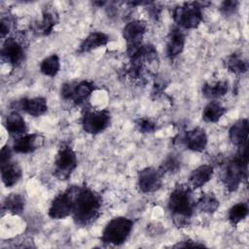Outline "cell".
<instances>
[{
    "mask_svg": "<svg viewBox=\"0 0 249 249\" xmlns=\"http://www.w3.org/2000/svg\"><path fill=\"white\" fill-rule=\"evenodd\" d=\"M101 196L87 186H74L73 207L71 216L80 227L91 225L101 214Z\"/></svg>",
    "mask_w": 249,
    "mask_h": 249,
    "instance_id": "6da1fadb",
    "label": "cell"
},
{
    "mask_svg": "<svg viewBox=\"0 0 249 249\" xmlns=\"http://www.w3.org/2000/svg\"><path fill=\"white\" fill-rule=\"evenodd\" d=\"M167 209L173 224L177 228L188 227L196 209L193 189L185 184L175 186L168 196Z\"/></svg>",
    "mask_w": 249,
    "mask_h": 249,
    "instance_id": "7a4b0ae2",
    "label": "cell"
},
{
    "mask_svg": "<svg viewBox=\"0 0 249 249\" xmlns=\"http://www.w3.org/2000/svg\"><path fill=\"white\" fill-rule=\"evenodd\" d=\"M248 149L247 144L238 147L236 154L222 164L220 179L228 192L238 190L240 184L247 181L248 173Z\"/></svg>",
    "mask_w": 249,
    "mask_h": 249,
    "instance_id": "3957f363",
    "label": "cell"
},
{
    "mask_svg": "<svg viewBox=\"0 0 249 249\" xmlns=\"http://www.w3.org/2000/svg\"><path fill=\"white\" fill-rule=\"evenodd\" d=\"M134 222L127 217H115L110 220L101 233V241L106 245L120 246L129 237Z\"/></svg>",
    "mask_w": 249,
    "mask_h": 249,
    "instance_id": "277c9868",
    "label": "cell"
},
{
    "mask_svg": "<svg viewBox=\"0 0 249 249\" xmlns=\"http://www.w3.org/2000/svg\"><path fill=\"white\" fill-rule=\"evenodd\" d=\"M206 3L185 2L172 10V18L180 28L195 29L199 26L203 20L202 8Z\"/></svg>",
    "mask_w": 249,
    "mask_h": 249,
    "instance_id": "5b68a950",
    "label": "cell"
},
{
    "mask_svg": "<svg viewBox=\"0 0 249 249\" xmlns=\"http://www.w3.org/2000/svg\"><path fill=\"white\" fill-rule=\"evenodd\" d=\"M95 89L96 86L91 81H71L61 85L60 94L65 101L76 106H85Z\"/></svg>",
    "mask_w": 249,
    "mask_h": 249,
    "instance_id": "8992f818",
    "label": "cell"
},
{
    "mask_svg": "<svg viewBox=\"0 0 249 249\" xmlns=\"http://www.w3.org/2000/svg\"><path fill=\"white\" fill-rule=\"evenodd\" d=\"M54 176L61 181L69 179L78 165V159L72 147L63 142L60 144L54 159Z\"/></svg>",
    "mask_w": 249,
    "mask_h": 249,
    "instance_id": "52a82bcc",
    "label": "cell"
},
{
    "mask_svg": "<svg viewBox=\"0 0 249 249\" xmlns=\"http://www.w3.org/2000/svg\"><path fill=\"white\" fill-rule=\"evenodd\" d=\"M83 129L89 134H98L104 131L111 123V113L107 109H86L82 116Z\"/></svg>",
    "mask_w": 249,
    "mask_h": 249,
    "instance_id": "ba28073f",
    "label": "cell"
},
{
    "mask_svg": "<svg viewBox=\"0 0 249 249\" xmlns=\"http://www.w3.org/2000/svg\"><path fill=\"white\" fill-rule=\"evenodd\" d=\"M26 55V47L23 37L10 36L5 39L1 48V58L3 62L12 67L20 65Z\"/></svg>",
    "mask_w": 249,
    "mask_h": 249,
    "instance_id": "9c48e42d",
    "label": "cell"
},
{
    "mask_svg": "<svg viewBox=\"0 0 249 249\" xmlns=\"http://www.w3.org/2000/svg\"><path fill=\"white\" fill-rule=\"evenodd\" d=\"M73 196L74 186L68 187L65 191L57 195L53 199L49 207V217L54 220H61L67 218L68 216H71L73 207Z\"/></svg>",
    "mask_w": 249,
    "mask_h": 249,
    "instance_id": "30bf717a",
    "label": "cell"
},
{
    "mask_svg": "<svg viewBox=\"0 0 249 249\" xmlns=\"http://www.w3.org/2000/svg\"><path fill=\"white\" fill-rule=\"evenodd\" d=\"M162 173L159 168L145 167L138 171L137 186L140 192L150 194L160 189L162 184Z\"/></svg>",
    "mask_w": 249,
    "mask_h": 249,
    "instance_id": "8fae6325",
    "label": "cell"
},
{
    "mask_svg": "<svg viewBox=\"0 0 249 249\" xmlns=\"http://www.w3.org/2000/svg\"><path fill=\"white\" fill-rule=\"evenodd\" d=\"M58 20L59 18L56 10L52 6H47L43 9L41 19L34 21L30 28L37 36H48L52 33Z\"/></svg>",
    "mask_w": 249,
    "mask_h": 249,
    "instance_id": "7c38bea8",
    "label": "cell"
},
{
    "mask_svg": "<svg viewBox=\"0 0 249 249\" xmlns=\"http://www.w3.org/2000/svg\"><path fill=\"white\" fill-rule=\"evenodd\" d=\"M147 31V23L142 19H132L123 28V38L126 47H134L143 43V37Z\"/></svg>",
    "mask_w": 249,
    "mask_h": 249,
    "instance_id": "4fadbf2b",
    "label": "cell"
},
{
    "mask_svg": "<svg viewBox=\"0 0 249 249\" xmlns=\"http://www.w3.org/2000/svg\"><path fill=\"white\" fill-rule=\"evenodd\" d=\"M45 142V138L39 133H26L16 138L13 143V151L18 154H30L40 149Z\"/></svg>",
    "mask_w": 249,
    "mask_h": 249,
    "instance_id": "5bb4252c",
    "label": "cell"
},
{
    "mask_svg": "<svg viewBox=\"0 0 249 249\" xmlns=\"http://www.w3.org/2000/svg\"><path fill=\"white\" fill-rule=\"evenodd\" d=\"M16 107L35 118L43 116L48 111L47 99L42 96L21 98L16 101Z\"/></svg>",
    "mask_w": 249,
    "mask_h": 249,
    "instance_id": "9a60e30c",
    "label": "cell"
},
{
    "mask_svg": "<svg viewBox=\"0 0 249 249\" xmlns=\"http://www.w3.org/2000/svg\"><path fill=\"white\" fill-rule=\"evenodd\" d=\"M185 33L180 27H173L170 29L165 44L166 56L169 59L176 58L184 50L185 47Z\"/></svg>",
    "mask_w": 249,
    "mask_h": 249,
    "instance_id": "2e32d148",
    "label": "cell"
},
{
    "mask_svg": "<svg viewBox=\"0 0 249 249\" xmlns=\"http://www.w3.org/2000/svg\"><path fill=\"white\" fill-rule=\"evenodd\" d=\"M183 141L187 149L193 152H203L206 149L208 138L204 128L200 126H196L191 130L185 132Z\"/></svg>",
    "mask_w": 249,
    "mask_h": 249,
    "instance_id": "e0dca14e",
    "label": "cell"
},
{
    "mask_svg": "<svg viewBox=\"0 0 249 249\" xmlns=\"http://www.w3.org/2000/svg\"><path fill=\"white\" fill-rule=\"evenodd\" d=\"M4 125L9 135L16 138H18L27 133L28 127L23 119V117L18 111H12L5 119Z\"/></svg>",
    "mask_w": 249,
    "mask_h": 249,
    "instance_id": "ac0fdd59",
    "label": "cell"
},
{
    "mask_svg": "<svg viewBox=\"0 0 249 249\" xmlns=\"http://www.w3.org/2000/svg\"><path fill=\"white\" fill-rule=\"evenodd\" d=\"M110 42V37L101 31H93L89 33L79 45L78 53H89L98 48L105 47Z\"/></svg>",
    "mask_w": 249,
    "mask_h": 249,
    "instance_id": "d6986e66",
    "label": "cell"
},
{
    "mask_svg": "<svg viewBox=\"0 0 249 249\" xmlns=\"http://www.w3.org/2000/svg\"><path fill=\"white\" fill-rule=\"evenodd\" d=\"M248 132H249V122L246 118L239 119L236 121L230 127L229 130V137L232 145L241 147L247 144L248 139Z\"/></svg>",
    "mask_w": 249,
    "mask_h": 249,
    "instance_id": "ffe728a7",
    "label": "cell"
},
{
    "mask_svg": "<svg viewBox=\"0 0 249 249\" xmlns=\"http://www.w3.org/2000/svg\"><path fill=\"white\" fill-rule=\"evenodd\" d=\"M214 169L211 164H201L195 168L189 176V186L193 189H199L209 182L213 176Z\"/></svg>",
    "mask_w": 249,
    "mask_h": 249,
    "instance_id": "44dd1931",
    "label": "cell"
},
{
    "mask_svg": "<svg viewBox=\"0 0 249 249\" xmlns=\"http://www.w3.org/2000/svg\"><path fill=\"white\" fill-rule=\"evenodd\" d=\"M22 177V171L18 162L10 161L1 165V179L7 188H12L18 183Z\"/></svg>",
    "mask_w": 249,
    "mask_h": 249,
    "instance_id": "7402d4cb",
    "label": "cell"
},
{
    "mask_svg": "<svg viewBox=\"0 0 249 249\" xmlns=\"http://www.w3.org/2000/svg\"><path fill=\"white\" fill-rule=\"evenodd\" d=\"M229 90V83L227 81H217L213 83H205L201 88L203 96L210 100H216L224 96Z\"/></svg>",
    "mask_w": 249,
    "mask_h": 249,
    "instance_id": "603a6c76",
    "label": "cell"
},
{
    "mask_svg": "<svg viewBox=\"0 0 249 249\" xmlns=\"http://www.w3.org/2000/svg\"><path fill=\"white\" fill-rule=\"evenodd\" d=\"M24 206L25 202L23 196L18 193H13L5 197L2 210L12 215H20L24 211Z\"/></svg>",
    "mask_w": 249,
    "mask_h": 249,
    "instance_id": "cb8c5ba5",
    "label": "cell"
},
{
    "mask_svg": "<svg viewBox=\"0 0 249 249\" xmlns=\"http://www.w3.org/2000/svg\"><path fill=\"white\" fill-rule=\"evenodd\" d=\"M225 67L233 74H244L248 71V62L240 53H233L227 56Z\"/></svg>",
    "mask_w": 249,
    "mask_h": 249,
    "instance_id": "d4e9b609",
    "label": "cell"
},
{
    "mask_svg": "<svg viewBox=\"0 0 249 249\" xmlns=\"http://www.w3.org/2000/svg\"><path fill=\"white\" fill-rule=\"evenodd\" d=\"M227 108L217 100L210 101L203 109L202 119L206 123H217L225 115Z\"/></svg>",
    "mask_w": 249,
    "mask_h": 249,
    "instance_id": "484cf974",
    "label": "cell"
},
{
    "mask_svg": "<svg viewBox=\"0 0 249 249\" xmlns=\"http://www.w3.org/2000/svg\"><path fill=\"white\" fill-rule=\"evenodd\" d=\"M219 206H220L219 199L213 193H206L201 195L200 197L196 202V208L207 214H212L216 212Z\"/></svg>",
    "mask_w": 249,
    "mask_h": 249,
    "instance_id": "4316f807",
    "label": "cell"
},
{
    "mask_svg": "<svg viewBox=\"0 0 249 249\" xmlns=\"http://www.w3.org/2000/svg\"><path fill=\"white\" fill-rule=\"evenodd\" d=\"M60 69V60L57 54L53 53L44 58L40 63V72L48 77L53 78L57 75Z\"/></svg>",
    "mask_w": 249,
    "mask_h": 249,
    "instance_id": "83f0119b",
    "label": "cell"
},
{
    "mask_svg": "<svg viewBox=\"0 0 249 249\" xmlns=\"http://www.w3.org/2000/svg\"><path fill=\"white\" fill-rule=\"evenodd\" d=\"M248 204L246 202H237L233 204L228 212V220L232 227L237 226L248 215Z\"/></svg>",
    "mask_w": 249,
    "mask_h": 249,
    "instance_id": "f1b7e54d",
    "label": "cell"
},
{
    "mask_svg": "<svg viewBox=\"0 0 249 249\" xmlns=\"http://www.w3.org/2000/svg\"><path fill=\"white\" fill-rule=\"evenodd\" d=\"M181 168V160L178 155H169L160 165L159 169L163 174H175Z\"/></svg>",
    "mask_w": 249,
    "mask_h": 249,
    "instance_id": "f546056e",
    "label": "cell"
},
{
    "mask_svg": "<svg viewBox=\"0 0 249 249\" xmlns=\"http://www.w3.org/2000/svg\"><path fill=\"white\" fill-rule=\"evenodd\" d=\"M134 124L136 129L140 132V133H153L158 129V126L156 124L155 122H153L151 119L149 118H138L134 121Z\"/></svg>",
    "mask_w": 249,
    "mask_h": 249,
    "instance_id": "4dcf8cb0",
    "label": "cell"
},
{
    "mask_svg": "<svg viewBox=\"0 0 249 249\" xmlns=\"http://www.w3.org/2000/svg\"><path fill=\"white\" fill-rule=\"evenodd\" d=\"M14 24H15V19L12 17V15H7L6 17L2 16L1 21H0V33H1L2 39L8 36V34L14 28Z\"/></svg>",
    "mask_w": 249,
    "mask_h": 249,
    "instance_id": "1f68e13d",
    "label": "cell"
},
{
    "mask_svg": "<svg viewBox=\"0 0 249 249\" xmlns=\"http://www.w3.org/2000/svg\"><path fill=\"white\" fill-rule=\"evenodd\" d=\"M238 5H239V2L236 0L223 1L220 5L219 10L222 13V15H224L225 17H230L236 13L238 9Z\"/></svg>",
    "mask_w": 249,
    "mask_h": 249,
    "instance_id": "d6a6232c",
    "label": "cell"
},
{
    "mask_svg": "<svg viewBox=\"0 0 249 249\" xmlns=\"http://www.w3.org/2000/svg\"><path fill=\"white\" fill-rule=\"evenodd\" d=\"M167 84L168 83H166L165 80L162 77L155 75L154 76V86H153V89H152V91H151L152 96L157 98L161 93H163L165 88L167 87Z\"/></svg>",
    "mask_w": 249,
    "mask_h": 249,
    "instance_id": "836d02e7",
    "label": "cell"
},
{
    "mask_svg": "<svg viewBox=\"0 0 249 249\" xmlns=\"http://www.w3.org/2000/svg\"><path fill=\"white\" fill-rule=\"evenodd\" d=\"M147 11L148 14L150 15V18H153L154 20H158L160 17V13H161V6L159 3H155V2H151L150 4L147 5Z\"/></svg>",
    "mask_w": 249,
    "mask_h": 249,
    "instance_id": "e575fe53",
    "label": "cell"
},
{
    "mask_svg": "<svg viewBox=\"0 0 249 249\" xmlns=\"http://www.w3.org/2000/svg\"><path fill=\"white\" fill-rule=\"evenodd\" d=\"M12 151H13V148H10L8 145L3 146V148L1 149V152H0V163H1V165L6 164V163L11 161Z\"/></svg>",
    "mask_w": 249,
    "mask_h": 249,
    "instance_id": "d590c367",
    "label": "cell"
},
{
    "mask_svg": "<svg viewBox=\"0 0 249 249\" xmlns=\"http://www.w3.org/2000/svg\"><path fill=\"white\" fill-rule=\"evenodd\" d=\"M204 246L205 245L203 243H200L198 241H195L193 239H185V240L177 242L172 247L178 248V247H204Z\"/></svg>",
    "mask_w": 249,
    "mask_h": 249,
    "instance_id": "8d00e7d4",
    "label": "cell"
}]
</instances>
